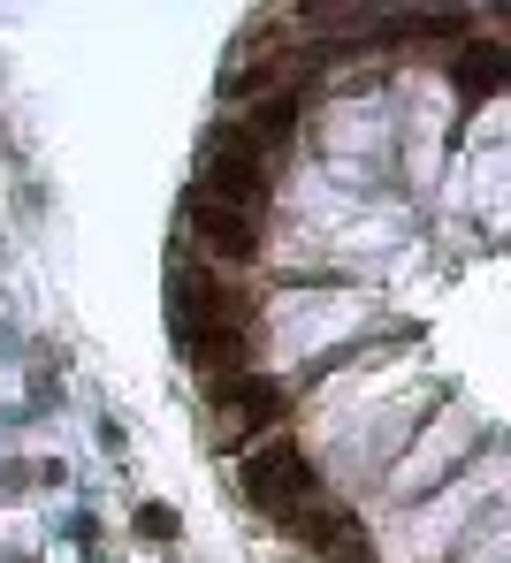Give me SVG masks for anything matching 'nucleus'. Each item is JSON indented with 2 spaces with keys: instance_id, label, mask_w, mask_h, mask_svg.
<instances>
[{
  "instance_id": "nucleus-1",
  "label": "nucleus",
  "mask_w": 511,
  "mask_h": 563,
  "mask_svg": "<svg viewBox=\"0 0 511 563\" xmlns=\"http://www.w3.org/2000/svg\"><path fill=\"white\" fill-rule=\"evenodd\" d=\"M268 184H275V161H260L244 137H237V122L206 145V206H229V213H252V206H268Z\"/></svg>"
},
{
  "instance_id": "nucleus-2",
  "label": "nucleus",
  "mask_w": 511,
  "mask_h": 563,
  "mask_svg": "<svg viewBox=\"0 0 511 563\" xmlns=\"http://www.w3.org/2000/svg\"><path fill=\"white\" fill-rule=\"evenodd\" d=\"M244 495L268 510V518H291L298 503H313V457L298 442H260L244 457Z\"/></svg>"
},
{
  "instance_id": "nucleus-3",
  "label": "nucleus",
  "mask_w": 511,
  "mask_h": 563,
  "mask_svg": "<svg viewBox=\"0 0 511 563\" xmlns=\"http://www.w3.org/2000/svg\"><path fill=\"white\" fill-rule=\"evenodd\" d=\"M214 404H221V450H244L260 427H275L283 419V380H260V374H237L214 388Z\"/></svg>"
},
{
  "instance_id": "nucleus-4",
  "label": "nucleus",
  "mask_w": 511,
  "mask_h": 563,
  "mask_svg": "<svg viewBox=\"0 0 511 563\" xmlns=\"http://www.w3.org/2000/svg\"><path fill=\"white\" fill-rule=\"evenodd\" d=\"M199 328H252V297L206 275H176V335H199Z\"/></svg>"
},
{
  "instance_id": "nucleus-5",
  "label": "nucleus",
  "mask_w": 511,
  "mask_h": 563,
  "mask_svg": "<svg viewBox=\"0 0 511 563\" xmlns=\"http://www.w3.org/2000/svg\"><path fill=\"white\" fill-rule=\"evenodd\" d=\"M192 236L206 244V260H229V267L260 260V221H252V213H229V206L192 198Z\"/></svg>"
},
{
  "instance_id": "nucleus-6",
  "label": "nucleus",
  "mask_w": 511,
  "mask_h": 563,
  "mask_svg": "<svg viewBox=\"0 0 511 563\" xmlns=\"http://www.w3.org/2000/svg\"><path fill=\"white\" fill-rule=\"evenodd\" d=\"M184 343V358H192V374H206L214 388L237 374H252V328H199V335H176Z\"/></svg>"
},
{
  "instance_id": "nucleus-7",
  "label": "nucleus",
  "mask_w": 511,
  "mask_h": 563,
  "mask_svg": "<svg viewBox=\"0 0 511 563\" xmlns=\"http://www.w3.org/2000/svg\"><path fill=\"white\" fill-rule=\"evenodd\" d=\"M283 533L291 541H306V549H359V518L344 510V503H298L291 518H283Z\"/></svg>"
},
{
  "instance_id": "nucleus-8",
  "label": "nucleus",
  "mask_w": 511,
  "mask_h": 563,
  "mask_svg": "<svg viewBox=\"0 0 511 563\" xmlns=\"http://www.w3.org/2000/svg\"><path fill=\"white\" fill-rule=\"evenodd\" d=\"M450 77H458V92L466 99H489L497 85L511 77V54L497 38H458V62H450Z\"/></svg>"
},
{
  "instance_id": "nucleus-9",
  "label": "nucleus",
  "mask_w": 511,
  "mask_h": 563,
  "mask_svg": "<svg viewBox=\"0 0 511 563\" xmlns=\"http://www.w3.org/2000/svg\"><path fill=\"white\" fill-rule=\"evenodd\" d=\"M291 130H298V99H252V114L237 122V137H244L260 161H275V153L291 145Z\"/></svg>"
},
{
  "instance_id": "nucleus-10",
  "label": "nucleus",
  "mask_w": 511,
  "mask_h": 563,
  "mask_svg": "<svg viewBox=\"0 0 511 563\" xmlns=\"http://www.w3.org/2000/svg\"><path fill=\"white\" fill-rule=\"evenodd\" d=\"M138 533H153V541H176V510H168V503H145V510H138Z\"/></svg>"
},
{
  "instance_id": "nucleus-11",
  "label": "nucleus",
  "mask_w": 511,
  "mask_h": 563,
  "mask_svg": "<svg viewBox=\"0 0 511 563\" xmlns=\"http://www.w3.org/2000/svg\"><path fill=\"white\" fill-rule=\"evenodd\" d=\"M320 563H374V556H367V541H359V549H336V556H320Z\"/></svg>"
}]
</instances>
